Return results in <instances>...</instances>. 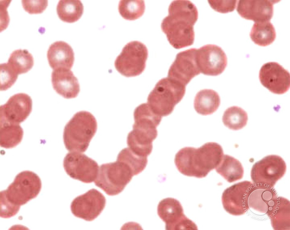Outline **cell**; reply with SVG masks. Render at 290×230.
Wrapping results in <instances>:
<instances>
[{
  "instance_id": "cell-1",
  "label": "cell",
  "mask_w": 290,
  "mask_h": 230,
  "mask_svg": "<svg viewBox=\"0 0 290 230\" xmlns=\"http://www.w3.org/2000/svg\"><path fill=\"white\" fill-rule=\"evenodd\" d=\"M168 11V15L162 21L161 28L170 44L177 49L192 45L194 26L198 17L196 6L188 0H174Z\"/></svg>"
},
{
  "instance_id": "cell-2",
  "label": "cell",
  "mask_w": 290,
  "mask_h": 230,
  "mask_svg": "<svg viewBox=\"0 0 290 230\" xmlns=\"http://www.w3.org/2000/svg\"><path fill=\"white\" fill-rule=\"evenodd\" d=\"M224 155L220 145L208 142L198 148H182L176 154L174 162L177 169L183 174L202 178L217 167Z\"/></svg>"
},
{
  "instance_id": "cell-3",
  "label": "cell",
  "mask_w": 290,
  "mask_h": 230,
  "mask_svg": "<svg viewBox=\"0 0 290 230\" xmlns=\"http://www.w3.org/2000/svg\"><path fill=\"white\" fill-rule=\"evenodd\" d=\"M97 122L90 112L81 111L76 113L65 125L63 140L70 152H84L97 129Z\"/></svg>"
},
{
  "instance_id": "cell-4",
  "label": "cell",
  "mask_w": 290,
  "mask_h": 230,
  "mask_svg": "<svg viewBox=\"0 0 290 230\" xmlns=\"http://www.w3.org/2000/svg\"><path fill=\"white\" fill-rule=\"evenodd\" d=\"M186 86L168 77L163 78L156 84L147 98V103L156 114L161 117L170 114L174 107L182 100Z\"/></svg>"
},
{
  "instance_id": "cell-5",
  "label": "cell",
  "mask_w": 290,
  "mask_h": 230,
  "mask_svg": "<svg viewBox=\"0 0 290 230\" xmlns=\"http://www.w3.org/2000/svg\"><path fill=\"white\" fill-rule=\"evenodd\" d=\"M133 176L126 164L117 160L100 166L94 183L107 194L114 196L122 191Z\"/></svg>"
},
{
  "instance_id": "cell-6",
  "label": "cell",
  "mask_w": 290,
  "mask_h": 230,
  "mask_svg": "<svg viewBox=\"0 0 290 230\" xmlns=\"http://www.w3.org/2000/svg\"><path fill=\"white\" fill-rule=\"evenodd\" d=\"M41 186V180L37 174L31 171H25L18 174L7 188L0 192L11 203L20 207L36 198Z\"/></svg>"
},
{
  "instance_id": "cell-7",
  "label": "cell",
  "mask_w": 290,
  "mask_h": 230,
  "mask_svg": "<svg viewBox=\"0 0 290 230\" xmlns=\"http://www.w3.org/2000/svg\"><path fill=\"white\" fill-rule=\"evenodd\" d=\"M148 56V50L144 44L139 41H132L123 48L116 59L114 66L123 76H137L144 70Z\"/></svg>"
},
{
  "instance_id": "cell-8",
  "label": "cell",
  "mask_w": 290,
  "mask_h": 230,
  "mask_svg": "<svg viewBox=\"0 0 290 230\" xmlns=\"http://www.w3.org/2000/svg\"><path fill=\"white\" fill-rule=\"evenodd\" d=\"M286 169L283 158L276 155H267L256 162L251 171V177L255 186L273 187L285 174Z\"/></svg>"
},
{
  "instance_id": "cell-9",
  "label": "cell",
  "mask_w": 290,
  "mask_h": 230,
  "mask_svg": "<svg viewBox=\"0 0 290 230\" xmlns=\"http://www.w3.org/2000/svg\"><path fill=\"white\" fill-rule=\"evenodd\" d=\"M63 166L71 177L86 183L94 181L99 170L96 161L84 154L76 152H70L66 154Z\"/></svg>"
},
{
  "instance_id": "cell-10",
  "label": "cell",
  "mask_w": 290,
  "mask_h": 230,
  "mask_svg": "<svg viewBox=\"0 0 290 230\" xmlns=\"http://www.w3.org/2000/svg\"><path fill=\"white\" fill-rule=\"evenodd\" d=\"M157 214L165 223L167 230H197L196 225L184 214L180 202L168 197L161 200L157 208Z\"/></svg>"
},
{
  "instance_id": "cell-11",
  "label": "cell",
  "mask_w": 290,
  "mask_h": 230,
  "mask_svg": "<svg viewBox=\"0 0 290 230\" xmlns=\"http://www.w3.org/2000/svg\"><path fill=\"white\" fill-rule=\"evenodd\" d=\"M106 203L103 195L93 188L75 198L71 203V210L76 217L91 221L102 212Z\"/></svg>"
},
{
  "instance_id": "cell-12",
  "label": "cell",
  "mask_w": 290,
  "mask_h": 230,
  "mask_svg": "<svg viewBox=\"0 0 290 230\" xmlns=\"http://www.w3.org/2000/svg\"><path fill=\"white\" fill-rule=\"evenodd\" d=\"M254 187L251 181L245 180L234 184L226 189L221 197L224 209L233 215L240 216L245 214L250 208L248 199Z\"/></svg>"
},
{
  "instance_id": "cell-13",
  "label": "cell",
  "mask_w": 290,
  "mask_h": 230,
  "mask_svg": "<svg viewBox=\"0 0 290 230\" xmlns=\"http://www.w3.org/2000/svg\"><path fill=\"white\" fill-rule=\"evenodd\" d=\"M195 56L200 73L205 75L218 76L224 72L227 66L226 54L216 45L207 44L196 49Z\"/></svg>"
},
{
  "instance_id": "cell-14",
  "label": "cell",
  "mask_w": 290,
  "mask_h": 230,
  "mask_svg": "<svg viewBox=\"0 0 290 230\" xmlns=\"http://www.w3.org/2000/svg\"><path fill=\"white\" fill-rule=\"evenodd\" d=\"M196 49L192 48L180 52L170 66L168 77L184 85L201 73L196 59Z\"/></svg>"
},
{
  "instance_id": "cell-15",
  "label": "cell",
  "mask_w": 290,
  "mask_h": 230,
  "mask_svg": "<svg viewBox=\"0 0 290 230\" xmlns=\"http://www.w3.org/2000/svg\"><path fill=\"white\" fill-rule=\"evenodd\" d=\"M32 106V99L28 94L19 93L13 95L0 106V123L20 124L29 116Z\"/></svg>"
},
{
  "instance_id": "cell-16",
  "label": "cell",
  "mask_w": 290,
  "mask_h": 230,
  "mask_svg": "<svg viewBox=\"0 0 290 230\" xmlns=\"http://www.w3.org/2000/svg\"><path fill=\"white\" fill-rule=\"evenodd\" d=\"M259 78L262 85L275 94H283L290 88L289 72L276 62L263 64L260 70Z\"/></svg>"
},
{
  "instance_id": "cell-17",
  "label": "cell",
  "mask_w": 290,
  "mask_h": 230,
  "mask_svg": "<svg viewBox=\"0 0 290 230\" xmlns=\"http://www.w3.org/2000/svg\"><path fill=\"white\" fill-rule=\"evenodd\" d=\"M236 10L242 18L255 23L270 21L273 13V5L280 1L238 0Z\"/></svg>"
},
{
  "instance_id": "cell-18",
  "label": "cell",
  "mask_w": 290,
  "mask_h": 230,
  "mask_svg": "<svg viewBox=\"0 0 290 230\" xmlns=\"http://www.w3.org/2000/svg\"><path fill=\"white\" fill-rule=\"evenodd\" d=\"M51 77L53 88L58 94L66 99L77 96L80 91L79 84L70 69L60 68L54 69Z\"/></svg>"
},
{
  "instance_id": "cell-19",
  "label": "cell",
  "mask_w": 290,
  "mask_h": 230,
  "mask_svg": "<svg viewBox=\"0 0 290 230\" xmlns=\"http://www.w3.org/2000/svg\"><path fill=\"white\" fill-rule=\"evenodd\" d=\"M47 57L50 67L55 69L64 68L70 69L74 61V54L71 47L61 41L52 43L47 51Z\"/></svg>"
},
{
  "instance_id": "cell-20",
  "label": "cell",
  "mask_w": 290,
  "mask_h": 230,
  "mask_svg": "<svg viewBox=\"0 0 290 230\" xmlns=\"http://www.w3.org/2000/svg\"><path fill=\"white\" fill-rule=\"evenodd\" d=\"M266 214L270 219L274 229L290 230V203L287 199L277 197L274 204L269 208Z\"/></svg>"
},
{
  "instance_id": "cell-21",
  "label": "cell",
  "mask_w": 290,
  "mask_h": 230,
  "mask_svg": "<svg viewBox=\"0 0 290 230\" xmlns=\"http://www.w3.org/2000/svg\"><path fill=\"white\" fill-rule=\"evenodd\" d=\"M134 122L133 128L157 133L156 128L160 123L162 117L155 113L147 103L142 104L136 107L134 111Z\"/></svg>"
},
{
  "instance_id": "cell-22",
  "label": "cell",
  "mask_w": 290,
  "mask_h": 230,
  "mask_svg": "<svg viewBox=\"0 0 290 230\" xmlns=\"http://www.w3.org/2000/svg\"><path fill=\"white\" fill-rule=\"evenodd\" d=\"M277 197V193L273 187L254 186L248 199V206L249 208L266 213L269 208L274 204Z\"/></svg>"
},
{
  "instance_id": "cell-23",
  "label": "cell",
  "mask_w": 290,
  "mask_h": 230,
  "mask_svg": "<svg viewBox=\"0 0 290 230\" xmlns=\"http://www.w3.org/2000/svg\"><path fill=\"white\" fill-rule=\"evenodd\" d=\"M156 138L141 130L133 128L127 138V144L129 148L136 154L147 157L153 149L152 142Z\"/></svg>"
},
{
  "instance_id": "cell-24",
  "label": "cell",
  "mask_w": 290,
  "mask_h": 230,
  "mask_svg": "<svg viewBox=\"0 0 290 230\" xmlns=\"http://www.w3.org/2000/svg\"><path fill=\"white\" fill-rule=\"evenodd\" d=\"M220 98L218 93L211 89H204L196 94L194 107L196 112L202 115H211L218 109L220 104Z\"/></svg>"
},
{
  "instance_id": "cell-25",
  "label": "cell",
  "mask_w": 290,
  "mask_h": 230,
  "mask_svg": "<svg viewBox=\"0 0 290 230\" xmlns=\"http://www.w3.org/2000/svg\"><path fill=\"white\" fill-rule=\"evenodd\" d=\"M215 169L218 174L229 183L242 179L243 175L244 170L240 162L227 155H224Z\"/></svg>"
},
{
  "instance_id": "cell-26",
  "label": "cell",
  "mask_w": 290,
  "mask_h": 230,
  "mask_svg": "<svg viewBox=\"0 0 290 230\" xmlns=\"http://www.w3.org/2000/svg\"><path fill=\"white\" fill-rule=\"evenodd\" d=\"M252 40L256 44L266 46L275 40L276 34L275 28L270 21L255 23L250 34Z\"/></svg>"
},
{
  "instance_id": "cell-27",
  "label": "cell",
  "mask_w": 290,
  "mask_h": 230,
  "mask_svg": "<svg viewBox=\"0 0 290 230\" xmlns=\"http://www.w3.org/2000/svg\"><path fill=\"white\" fill-rule=\"evenodd\" d=\"M84 10L83 4L79 0H61L56 7L57 14L64 22L72 23L81 17Z\"/></svg>"
},
{
  "instance_id": "cell-28",
  "label": "cell",
  "mask_w": 290,
  "mask_h": 230,
  "mask_svg": "<svg viewBox=\"0 0 290 230\" xmlns=\"http://www.w3.org/2000/svg\"><path fill=\"white\" fill-rule=\"evenodd\" d=\"M24 132L20 124L0 123V144L1 147L10 149L21 142Z\"/></svg>"
},
{
  "instance_id": "cell-29",
  "label": "cell",
  "mask_w": 290,
  "mask_h": 230,
  "mask_svg": "<svg viewBox=\"0 0 290 230\" xmlns=\"http://www.w3.org/2000/svg\"><path fill=\"white\" fill-rule=\"evenodd\" d=\"M10 68L19 75L27 72L34 64L32 54L27 50L21 49L13 51L7 63Z\"/></svg>"
},
{
  "instance_id": "cell-30",
  "label": "cell",
  "mask_w": 290,
  "mask_h": 230,
  "mask_svg": "<svg viewBox=\"0 0 290 230\" xmlns=\"http://www.w3.org/2000/svg\"><path fill=\"white\" fill-rule=\"evenodd\" d=\"M248 118L246 112L243 109L236 106L231 107L224 112L222 121L224 125L233 130H238L246 124Z\"/></svg>"
},
{
  "instance_id": "cell-31",
  "label": "cell",
  "mask_w": 290,
  "mask_h": 230,
  "mask_svg": "<svg viewBox=\"0 0 290 230\" xmlns=\"http://www.w3.org/2000/svg\"><path fill=\"white\" fill-rule=\"evenodd\" d=\"M117 160L126 164L131 169L134 176L141 173L147 163V157L136 154L128 147L124 149L119 152Z\"/></svg>"
},
{
  "instance_id": "cell-32",
  "label": "cell",
  "mask_w": 290,
  "mask_h": 230,
  "mask_svg": "<svg viewBox=\"0 0 290 230\" xmlns=\"http://www.w3.org/2000/svg\"><path fill=\"white\" fill-rule=\"evenodd\" d=\"M145 10L144 1L140 0H122L118 4V10L124 19L134 20L143 14Z\"/></svg>"
},
{
  "instance_id": "cell-33",
  "label": "cell",
  "mask_w": 290,
  "mask_h": 230,
  "mask_svg": "<svg viewBox=\"0 0 290 230\" xmlns=\"http://www.w3.org/2000/svg\"><path fill=\"white\" fill-rule=\"evenodd\" d=\"M0 69V91H5L14 84L18 75L10 68L7 63L1 64Z\"/></svg>"
},
{
  "instance_id": "cell-34",
  "label": "cell",
  "mask_w": 290,
  "mask_h": 230,
  "mask_svg": "<svg viewBox=\"0 0 290 230\" xmlns=\"http://www.w3.org/2000/svg\"><path fill=\"white\" fill-rule=\"evenodd\" d=\"M22 7L30 14L42 13L48 6L47 0H22Z\"/></svg>"
},
{
  "instance_id": "cell-35",
  "label": "cell",
  "mask_w": 290,
  "mask_h": 230,
  "mask_svg": "<svg viewBox=\"0 0 290 230\" xmlns=\"http://www.w3.org/2000/svg\"><path fill=\"white\" fill-rule=\"evenodd\" d=\"M0 216L3 218H9L15 215L20 208L10 202L2 193L0 195Z\"/></svg>"
},
{
  "instance_id": "cell-36",
  "label": "cell",
  "mask_w": 290,
  "mask_h": 230,
  "mask_svg": "<svg viewBox=\"0 0 290 230\" xmlns=\"http://www.w3.org/2000/svg\"><path fill=\"white\" fill-rule=\"evenodd\" d=\"M237 0H208L211 7L216 11L226 13L233 11Z\"/></svg>"
}]
</instances>
